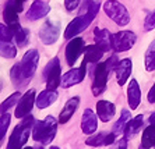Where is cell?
<instances>
[{
    "mask_svg": "<svg viewBox=\"0 0 155 149\" xmlns=\"http://www.w3.org/2000/svg\"><path fill=\"white\" fill-rule=\"evenodd\" d=\"M58 130V121L53 116H48L43 121H36L32 128V138L36 142H41L42 145H46L56 135Z\"/></svg>",
    "mask_w": 155,
    "mask_h": 149,
    "instance_id": "1",
    "label": "cell"
},
{
    "mask_svg": "<svg viewBox=\"0 0 155 149\" xmlns=\"http://www.w3.org/2000/svg\"><path fill=\"white\" fill-rule=\"evenodd\" d=\"M116 63H117L116 56H112L108 62H102L97 65L95 74H94V82H92V94H94L95 96L101 95L102 92L105 91L109 73H110V70L116 65Z\"/></svg>",
    "mask_w": 155,
    "mask_h": 149,
    "instance_id": "2",
    "label": "cell"
},
{
    "mask_svg": "<svg viewBox=\"0 0 155 149\" xmlns=\"http://www.w3.org/2000/svg\"><path fill=\"white\" fill-rule=\"evenodd\" d=\"M32 121V116H27V119H24L22 123L14 128L10 139H8L7 149H21L25 145L29 138V128H31Z\"/></svg>",
    "mask_w": 155,
    "mask_h": 149,
    "instance_id": "3",
    "label": "cell"
},
{
    "mask_svg": "<svg viewBox=\"0 0 155 149\" xmlns=\"http://www.w3.org/2000/svg\"><path fill=\"white\" fill-rule=\"evenodd\" d=\"M104 10L109 18L115 21L117 25H127L130 22V14L126 7L116 0H108L104 4Z\"/></svg>",
    "mask_w": 155,
    "mask_h": 149,
    "instance_id": "4",
    "label": "cell"
},
{
    "mask_svg": "<svg viewBox=\"0 0 155 149\" xmlns=\"http://www.w3.org/2000/svg\"><path fill=\"white\" fill-rule=\"evenodd\" d=\"M95 17H92L90 13H85V15L81 14V15H78V17H76V18L67 25V28H66L64 38L66 39H73V38H76L80 32H83L84 29L88 28V25H90L91 21Z\"/></svg>",
    "mask_w": 155,
    "mask_h": 149,
    "instance_id": "5",
    "label": "cell"
},
{
    "mask_svg": "<svg viewBox=\"0 0 155 149\" xmlns=\"http://www.w3.org/2000/svg\"><path fill=\"white\" fill-rule=\"evenodd\" d=\"M38 63H39V53L35 49H31L24 55L21 63H20V67H21V73L22 77L25 78V81L31 80L32 75L35 74L36 67H38Z\"/></svg>",
    "mask_w": 155,
    "mask_h": 149,
    "instance_id": "6",
    "label": "cell"
},
{
    "mask_svg": "<svg viewBox=\"0 0 155 149\" xmlns=\"http://www.w3.org/2000/svg\"><path fill=\"white\" fill-rule=\"evenodd\" d=\"M136 33L131 31H119L115 35H112V47L116 52H126L133 47L136 43Z\"/></svg>",
    "mask_w": 155,
    "mask_h": 149,
    "instance_id": "7",
    "label": "cell"
},
{
    "mask_svg": "<svg viewBox=\"0 0 155 149\" xmlns=\"http://www.w3.org/2000/svg\"><path fill=\"white\" fill-rule=\"evenodd\" d=\"M60 63L59 59L54 57L46 67V88L54 91L61 82V73H60Z\"/></svg>",
    "mask_w": 155,
    "mask_h": 149,
    "instance_id": "8",
    "label": "cell"
},
{
    "mask_svg": "<svg viewBox=\"0 0 155 149\" xmlns=\"http://www.w3.org/2000/svg\"><path fill=\"white\" fill-rule=\"evenodd\" d=\"M60 27L54 21H46L39 31V38L45 45H52L59 39Z\"/></svg>",
    "mask_w": 155,
    "mask_h": 149,
    "instance_id": "9",
    "label": "cell"
},
{
    "mask_svg": "<svg viewBox=\"0 0 155 149\" xmlns=\"http://www.w3.org/2000/svg\"><path fill=\"white\" fill-rule=\"evenodd\" d=\"M87 64H88V63L84 60L80 68H73V70H70V71H67L64 75L61 77V82H60L61 87L70 88V87H73V85L80 84V82L84 80V77H85Z\"/></svg>",
    "mask_w": 155,
    "mask_h": 149,
    "instance_id": "10",
    "label": "cell"
},
{
    "mask_svg": "<svg viewBox=\"0 0 155 149\" xmlns=\"http://www.w3.org/2000/svg\"><path fill=\"white\" fill-rule=\"evenodd\" d=\"M35 105V91L34 89H29L27 94H24V96L20 98L17 103V107H15V117L17 119H22V117H25L31 109H32V106Z\"/></svg>",
    "mask_w": 155,
    "mask_h": 149,
    "instance_id": "11",
    "label": "cell"
},
{
    "mask_svg": "<svg viewBox=\"0 0 155 149\" xmlns=\"http://www.w3.org/2000/svg\"><path fill=\"white\" fill-rule=\"evenodd\" d=\"M84 50V39L83 38H73L66 46V60L69 65H74L78 56Z\"/></svg>",
    "mask_w": 155,
    "mask_h": 149,
    "instance_id": "12",
    "label": "cell"
},
{
    "mask_svg": "<svg viewBox=\"0 0 155 149\" xmlns=\"http://www.w3.org/2000/svg\"><path fill=\"white\" fill-rule=\"evenodd\" d=\"M3 18L7 24V27H10L13 31H15L17 28H20V21H18V11L14 6L13 0H8L6 3V7L3 10Z\"/></svg>",
    "mask_w": 155,
    "mask_h": 149,
    "instance_id": "13",
    "label": "cell"
},
{
    "mask_svg": "<svg viewBox=\"0 0 155 149\" xmlns=\"http://www.w3.org/2000/svg\"><path fill=\"white\" fill-rule=\"evenodd\" d=\"M98 127V119L97 114L91 109L84 110L83 113V119H81V130L84 134H92L97 131Z\"/></svg>",
    "mask_w": 155,
    "mask_h": 149,
    "instance_id": "14",
    "label": "cell"
},
{
    "mask_svg": "<svg viewBox=\"0 0 155 149\" xmlns=\"http://www.w3.org/2000/svg\"><path fill=\"white\" fill-rule=\"evenodd\" d=\"M51 7H49V4L45 3V2H41V0H36L31 4V7H29L28 13H27V18L31 20V21H35V20H39L42 17L49 13Z\"/></svg>",
    "mask_w": 155,
    "mask_h": 149,
    "instance_id": "15",
    "label": "cell"
},
{
    "mask_svg": "<svg viewBox=\"0 0 155 149\" xmlns=\"http://www.w3.org/2000/svg\"><path fill=\"white\" fill-rule=\"evenodd\" d=\"M94 35H95V43L101 47L104 52H109L112 47V35L108 29H102V28H95L94 29Z\"/></svg>",
    "mask_w": 155,
    "mask_h": 149,
    "instance_id": "16",
    "label": "cell"
},
{
    "mask_svg": "<svg viewBox=\"0 0 155 149\" xmlns=\"http://www.w3.org/2000/svg\"><path fill=\"white\" fill-rule=\"evenodd\" d=\"M131 68H133V63L130 59H123L116 65V78H117L119 85H124L127 82L130 74H131Z\"/></svg>",
    "mask_w": 155,
    "mask_h": 149,
    "instance_id": "17",
    "label": "cell"
},
{
    "mask_svg": "<svg viewBox=\"0 0 155 149\" xmlns=\"http://www.w3.org/2000/svg\"><path fill=\"white\" fill-rule=\"evenodd\" d=\"M140 99H141V91L138 87V82L136 80L130 81L129 89H127V100H129L130 109L136 110L140 105Z\"/></svg>",
    "mask_w": 155,
    "mask_h": 149,
    "instance_id": "18",
    "label": "cell"
},
{
    "mask_svg": "<svg viewBox=\"0 0 155 149\" xmlns=\"http://www.w3.org/2000/svg\"><path fill=\"white\" fill-rule=\"evenodd\" d=\"M97 114L105 123L112 120V117L115 116V105L108 100H99L97 103Z\"/></svg>",
    "mask_w": 155,
    "mask_h": 149,
    "instance_id": "19",
    "label": "cell"
},
{
    "mask_svg": "<svg viewBox=\"0 0 155 149\" xmlns=\"http://www.w3.org/2000/svg\"><path fill=\"white\" fill-rule=\"evenodd\" d=\"M78 103H80V98H77V96L69 99V100H67V103L64 105V107H63V110H61L60 116H59V123H61V124L67 123V121L71 119L73 114H74V112L77 110Z\"/></svg>",
    "mask_w": 155,
    "mask_h": 149,
    "instance_id": "20",
    "label": "cell"
},
{
    "mask_svg": "<svg viewBox=\"0 0 155 149\" xmlns=\"http://www.w3.org/2000/svg\"><path fill=\"white\" fill-rule=\"evenodd\" d=\"M116 139V134L115 132H110V134H105V132H101V134L95 135V137H91L85 141L87 145L90 146H102V145H110L113 144Z\"/></svg>",
    "mask_w": 155,
    "mask_h": 149,
    "instance_id": "21",
    "label": "cell"
},
{
    "mask_svg": "<svg viewBox=\"0 0 155 149\" xmlns=\"http://www.w3.org/2000/svg\"><path fill=\"white\" fill-rule=\"evenodd\" d=\"M143 121H144V119H143V116H141V114H138V116H136L134 119H131V120L127 121L126 128H124V138H126V139H131V138H133L134 135H136L138 131L141 130Z\"/></svg>",
    "mask_w": 155,
    "mask_h": 149,
    "instance_id": "22",
    "label": "cell"
},
{
    "mask_svg": "<svg viewBox=\"0 0 155 149\" xmlns=\"http://www.w3.org/2000/svg\"><path fill=\"white\" fill-rule=\"evenodd\" d=\"M56 99H58V94L52 91V89H46V91H42L36 96L35 105L38 106V109H46L48 106L52 105Z\"/></svg>",
    "mask_w": 155,
    "mask_h": 149,
    "instance_id": "23",
    "label": "cell"
},
{
    "mask_svg": "<svg viewBox=\"0 0 155 149\" xmlns=\"http://www.w3.org/2000/svg\"><path fill=\"white\" fill-rule=\"evenodd\" d=\"M84 55H85L84 56V60L87 63H98L101 60L102 55H104V50L97 43L88 45V46L84 47Z\"/></svg>",
    "mask_w": 155,
    "mask_h": 149,
    "instance_id": "24",
    "label": "cell"
},
{
    "mask_svg": "<svg viewBox=\"0 0 155 149\" xmlns=\"http://www.w3.org/2000/svg\"><path fill=\"white\" fill-rule=\"evenodd\" d=\"M155 145V125L150 124V127H147L143 132V138H141V146L143 148H152Z\"/></svg>",
    "mask_w": 155,
    "mask_h": 149,
    "instance_id": "25",
    "label": "cell"
},
{
    "mask_svg": "<svg viewBox=\"0 0 155 149\" xmlns=\"http://www.w3.org/2000/svg\"><path fill=\"white\" fill-rule=\"evenodd\" d=\"M17 55V49L14 45L10 43V40L0 39V56L6 59H14Z\"/></svg>",
    "mask_w": 155,
    "mask_h": 149,
    "instance_id": "26",
    "label": "cell"
},
{
    "mask_svg": "<svg viewBox=\"0 0 155 149\" xmlns=\"http://www.w3.org/2000/svg\"><path fill=\"white\" fill-rule=\"evenodd\" d=\"M145 68L147 71H154L155 70V42H152L145 52Z\"/></svg>",
    "mask_w": 155,
    "mask_h": 149,
    "instance_id": "27",
    "label": "cell"
},
{
    "mask_svg": "<svg viewBox=\"0 0 155 149\" xmlns=\"http://www.w3.org/2000/svg\"><path fill=\"white\" fill-rule=\"evenodd\" d=\"M130 120V113L129 110H123L122 112V116H120L119 121L115 124V128H113V132H115L116 135H120L124 132V128H126V124L127 121Z\"/></svg>",
    "mask_w": 155,
    "mask_h": 149,
    "instance_id": "28",
    "label": "cell"
},
{
    "mask_svg": "<svg viewBox=\"0 0 155 149\" xmlns=\"http://www.w3.org/2000/svg\"><path fill=\"white\" fill-rule=\"evenodd\" d=\"M11 81H13V84L15 85V87H18V85H25L27 81L25 78L22 77V73H21V67H20V64H15L13 68H11Z\"/></svg>",
    "mask_w": 155,
    "mask_h": 149,
    "instance_id": "29",
    "label": "cell"
},
{
    "mask_svg": "<svg viewBox=\"0 0 155 149\" xmlns=\"http://www.w3.org/2000/svg\"><path fill=\"white\" fill-rule=\"evenodd\" d=\"M14 39H15V42H17V45L20 47H22V46H25L27 43H28V40H29V32L27 31V29H24V28H17L14 31Z\"/></svg>",
    "mask_w": 155,
    "mask_h": 149,
    "instance_id": "30",
    "label": "cell"
},
{
    "mask_svg": "<svg viewBox=\"0 0 155 149\" xmlns=\"http://www.w3.org/2000/svg\"><path fill=\"white\" fill-rule=\"evenodd\" d=\"M18 99H20V92H15V94H13L11 96H8V98L0 105V114L7 113V110L10 109V107H13L14 105H17Z\"/></svg>",
    "mask_w": 155,
    "mask_h": 149,
    "instance_id": "31",
    "label": "cell"
},
{
    "mask_svg": "<svg viewBox=\"0 0 155 149\" xmlns=\"http://www.w3.org/2000/svg\"><path fill=\"white\" fill-rule=\"evenodd\" d=\"M8 124H10V114L8 113H3L2 117H0V144H2L4 135L7 132Z\"/></svg>",
    "mask_w": 155,
    "mask_h": 149,
    "instance_id": "32",
    "label": "cell"
},
{
    "mask_svg": "<svg viewBox=\"0 0 155 149\" xmlns=\"http://www.w3.org/2000/svg\"><path fill=\"white\" fill-rule=\"evenodd\" d=\"M14 38V31L10 27H6L0 24V39L2 40H11Z\"/></svg>",
    "mask_w": 155,
    "mask_h": 149,
    "instance_id": "33",
    "label": "cell"
},
{
    "mask_svg": "<svg viewBox=\"0 0 155 149\" xmlns=\"http://www.w3.org/2000/svg\"><path fill=\"white\" fill-rule=\"evenodd\" d=\"M144 27H145V29H147V31H151V29L155 28V10L147 15L145 22H144Z\"/></svg>",
    "mask_w": 155,
    "mask_h": 149,
    "instance_id": "34",
    "label": "cell"
},
{
    "mask_svg": "<svg viewBox=\"0 0 155 149\" xmlns=\"http://www.w3.org/2000/svg\"><path fill=\"white\" fill-rule=\"evenodd\" d=\"M80 2L81 0H64V6H66V10L73 11L74 8H77L80 6Z\"/></svg>",
    "mask_w": 155,
    "mask_h": 149,
    "instance_id": "35",
    "label": "cell"
},
{
    "mask_svg": "<svg viewBox=\"0 0 155 149\" xmlns=\"http://www.w3.org/2000/svg\"><path fill=\"white\" fill-rule=\"evenodd\" d=\"M148 102L150 103H155V84L152 85V88L148 92Z\"/></svg>",
    "mask_w": 155,
    "mask_h": 149,
    "instance_id": "36",
    "label": "cell"
},
{
    "mask_svg": "<svg viewBox=\"0 0 155 149\" xmlns=\"http://www.w3.org/2000/svg\"><path fill=\"white\" fill-rule=\"evenodd\" d=\"M13 2H14V6H15L18 13L22 11V3H24V0H13Z\"/></svg>",
    "mask_w": 155,
    "mask_h": 149,
    "instance_id": "37",
    "label": "cell"
},
{
    "mask_svg": "<svg viewBox=\"0 0 155 149\" xmlns=\"http://www.w3.org/2000/svg\"><path fill=\"white\" fill-rule=\"evenodd\" d=\"M150 124L155 125V113H154V114H151V117H150Z\"/></svg>",
    "mask_w": 155,
    "mask_h": 149,
    "instance_id": "38",
    "label": "cell"
},
{
    "mask_svg": "<svg viewBox=\"0 0 155 149\" xmlns=\"http://www.w3.org/2000/svg\"><path fill=\"white\" fill-rule=\"evenodd\" d=\"M21 149H34V148H31V146H25V148H21Z\"/></svg>",
    "mask_w": 155,
    "mask_h": 149,
    "instance_id": "39",
    "label": "cell"
},
{
    "mask_svg": "<svg viewBox=\"0 0 155 149\" xmlns=\"http://www.w3.org/2000/svg\"><path fill=\"white\" fill-rule=\"evenodd\" d=\"M119 149H126V146H124V144H123V145L122 146H120V148Z\"/></svg>",
    "mask_w": 155,
    "mask_h": 149,
    "instance_id": "40",
    "label": "cell"
},
{
    "mask_svg": "<svg viewBox=\"0 0 155 149\" xmlns=\"http://www.w3.org/2000/svg\"><path fill=\"white\" fill-rule=\"evenodd\" d=\"M51 149H59V148H58V146H52Z\"/></svg>",
    "mask_w": 155,
    "mask_h": 149,
    "instance_id": "41",
    "label": "cell"
},
{
    "mask_svg": "<svg viewBox=\"0 0 155 149\" xmlns=\"http://www.w3.org/2000/svg\"><path fill=\"white\" fill-rule=\"evenodd\" d=\"M39 149H42V148H39Z\"/></svg>",
    "mask_w": 155,
    "mask_h": 149,
    "instance_id": "42",
    "label": "cell"
}]
</instances>
